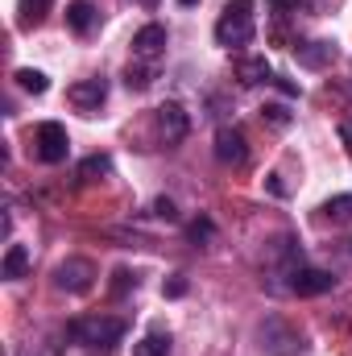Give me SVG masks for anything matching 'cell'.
Returning <instances> with one entry per match:
<instances>
[{
    "label": "cell",
    "instance_id": "1",
    "mask_svg": "<svg viewBox=\"0 0 352 356\" xmlns=\"http://www.w3.org/2000/svg\"><path fill=\"white\" fill-rule=\"evenodd\" d=\"M257 0H228L220 21H216V42L228 46V50H241L257 38V17H253Z\"/></svg>",
    "mask_w": 352,
    "mask_h": 356
},
{
    "label": "cell",
    "instance_id": "2",
    "mask_svg": "<svg viewBox=\"0 0 352 356\" xmlns=\"http://www.w3.org/2000/svg\"><path fill=\"white\" fill-rule=\"evenodd\" d=\"M125 319H112V315H91V319H75L67 327V336H75L79 344H88L91 353H112L120 340H125Z\"/></svg>",
    "mask_w": 352,
    "mask_h": 356
},
{
    "label": "cell",
    "instance_id": "3",
    "mask_svg": "<svg viewBox=\"0 0 352 356\" xmlns=\"http://www.w3.org/2000/svg\"><path fill=\"white\" fill-rule=\"evenodd\" d=\"M33 141H38V158H42L46 166H58V162H67V154H71L67 124H58V120H42L38 133H33Z\"/></svg>",
    "mask_w": 352,
    "mask_h": 356
},
{
    "label": "cell",
    "instance_id": "4",
    "mask_svg": "<svg viewBox=\"0 0 352 356\" xmlns=\"http://www.w3.org/2000/svg\"><path fill=\"white\" fill-rule=\"evenodd\" d=\"M262 353L265 356H294V353H303L307 344H303V336L290 327V323H282V319H265L262 323Z\"/></svg>",
    "mask_w": 352,
    "mask_h": 356
},
{
    "label": "cell",
    "instance_id": "5",
    "mask_svg": "<svg viewBox=\"0 0 352 356\" xmlns=\"http://www.w3.org/2000/svg\"><path fill=\"white\" fill-rule=\"evenodd\" d=\"M54 286L67 290V294H88L91 286H95V266H91L88 257H67L54 269Z\"/></svg>",
    "mask_w": 352,
    "mask_h": 356
},
{
    "label": "cell",
    "instance_id": "6",
    "mask_svg": "<svg viewBox=\"0 0 352 356\" xmlns=\"http://www.w3.org/2000/svg\"><path fill=\"white\" fill-rule=\"evenodd\" d=\"M290 282H286V290L290 294H298V298H315V294H328L332 286H336V277L328 273V269H311V266H298L286 273Z\"/></svg>",
    "mask_w": 352,
    "mask_h": 356
},
{
    "label": "cell",
    "instance_id": "7",
    "mask_svg": "<svg viewBox=\"0 0 352 356\" xmlns=\"http://www.w3.org/2000/svg\"><path fill=\"white\" fill-rule=\"evenodd\" d=\"M186 133H191V116H186V108H182L178 99H166V104L158 108V137H162V145H178Z\"/></svg>",
    "mask_w": 352,
    "mask_h": 356
},
{
    "label": "cell",
    "instance_id": "8",
    "mask_svg": "<svg viewBox=\"0 0 352 356\" xmlns=\"http://www.w3.org/2000/svg\"><path fill=\"white\" fill-rule=\"evenodd\" d=\"M216 158H220L224 166H245V162H249V141H245V133L232 129V124H224V129L216 133Z\"/></svg>",
    "mask_w": 352,
    "mask_h": 356
},
{
    "label": "cell",
    "instance_id": "9",
    "mask_svg": "<svg viewBox=\"0 0 352 356\" xmlns=\"http://www.w3.org/2000/svg\"><path fill=\"white\" fill-rule=\"evenodd\" d=\"M133 54L141 58V63H158L162 54H166V25H141L137 33H133Z\"/></svg>",
    "mask_w": 352,
    "mask_h": 356
},
{
    "label": "cell",
    "instance_id": "10",
    "mask_svg": "<svg viewBox=\"0 0 352 356\" xmlns=\"http://www.w3.org/2000/svg\"><path fill=\"white\" fill-rule=\"evenodd\" d=\"M294 58H298V67H307V71H323V67L336 63V42H328V38L298 42V46H294Z\"/></svg>",
    "mask_w": 352,
    "mask_h": 356
},
{
    "label": "cell",
    "instance_id": "11",
    "mask_svg": "<svg viewBox=\"0 0 352 356\" xmlns=\"http://www.w3.org/2000/svg\"><path fill=\"white\" fill-rule=\"evenodd\" d=\"M67 99L79 108V112H95L104 99H108V79H83V83H71Z\"/></svg>",
    "mask_w": 352,
    "mask_h": 356
},
{
    "label": "cell",
    "instance_id": "12",
    "mask_svg": "<svg viewBox=\"0 0 352 356\" xmlns=\"http://www.w3.org/2000/svg\"><path fill=\"white\" fill-rule=\"evenodd\" d=\"M237 79L245 88H262V83H273V67L265 54H249V58H237Z\"/></svg>",
    "mask_w": 352,
    "mask_h": 356
},
{
    "label": "cell",
    "instance_id": "13",
    "mask_svg": "<svg viewBox=\"0 0 352 356\" xmlns=\"http://www.w3.org/2000/svg\"><path fill=\"white\" fill-rule=\"evenodd\" d=\"M133 356H170V332L162 323H154L137 344H133Z\"/></svg>",
    "mask_w": 352,
    "mask_h": 356
},
{
    "label": "cell",
    "instance_id": "14",
    "mask_svg": "<svg viewBox=\"0 0 352 356\" xmlns=\"http://www.w3.org/2000/svg\"><path fill=\"white\" fill-rule=\"evenodd\" d=\"M95 21H99V13L91 8V0H71V4H67V25H71V33H91Z\"/></svg>",
    "mask_w": 352,
    "mask_h": 356
},
{
    "label": "cell",
    "instance_id": "15",
    "mask_svg": "<svg viewBox=\"0 0 352 356\" xmlns=\"http://www.w3.org/2000/svg\"><path fill=\"white\" fill-rule=\"evenodd\" d=\"M25 269H29V249L25 245H8L4 249V261H0V277L4 282H17V277H25Z\"/></svg>",
    "mask_w": 352,
    "mask_h": 356
},
{
    "label": "cell",
    "instance_id": "16",
    "mask_svg": "<svg viewBox=\"0 0 352 356\" xmlns=\"http://www.w3.org/2000/svg\"><path fill=\"white\" fill-rule=\"evenodd\" d=\"M79 182H104V178H112V158L108 154H91L79 162V170H75Z\"/></svg>",
    "mask_w": 352,
    "mask_h": 356
},
{
    "label": "cell",
    "instance_id": "17",
    "mask_svg": "<svg viewBox=\"0 0 352 356\" xmlns=\"http://www.w3.org/2000/svg\"><path fill=\"white\" fill-rule=\"evenodd\" d=\"M154 79H158V71H154V63H129L125 67V88L129 91H150L154 88Z\"/></svg>",
    "mask_w": 352,
    "mask_h": 356
},
{
    "label": "cell",
    "instance_id": "18",
    "mask_svg": "<svg viewBox=\"0 0 352 356\" xmlns=\"http://www.w3.org/2000/svg\"><path fill=\"white\" fill-rule=\"evenodd\" d=\"M319 211H323V220H332V224H352V195H332Z\"/></svg>",
    "mask_w": 352,
    "mask_h": 356
},
{
    "label": "cell",
    "instance_id": "19",
    "mask_svg": "<svg viewBox=\"0 0 352 356\" xmlns=\"http://www.w3.org/2000/svg\"><path fill=\"white\" fill-rule=\"evenodd\" d=\"M13 79H17V88H25L29 95H46V91H50V79H46L42 71H33V67H21Z\"/></svg>",
    "mask_w": 352,
    "mask_h": 356
},
{
    "label": "cell",
    "instance_id": "20",
    "mask_svg": "<svg viewBox=\"0 0 352 356\" xmlns=\"http://www.w3.org/2000/svg\"><path fill=\"white\" fill-rule=\"evenodd\" d=\"M46 8H50V0H21V29H29V25H42Z\"/></svg>",
    "mask_w": 352,
    "mask_h": 356
},
{
    "label": "cell",
    "instance_id": "21",
    "mask_svg": "<svg viewBox=\"0 0 352 356\" xmlns=\"http://www.w3.org/2000/svg\"><path fill=\"white\" fill-rule=\"evenodd\" d=\"M262 120H265V124H273V129H290V120H294V116H290V108H286V104H265Z\"/></svg>",
    "mask_w": 352,
    "mask_h": 356
},
{
    "label": "cell",
    "instance_id": "22",
    "mask_svg": "<svg viewBox=\"0 0 352 356\" xmlns=\"http://www.w3.org/2000/svg\"><path fill=\"white\" fill-rule=\"evenodd\" d=\"M186 236H191V245H207V241L216 236V224H211L207 216H199V220H195V224L186 228Z\"/></svg>",
    "mask_w": 352,
    "mask_h": 356
},
{
    "label": "cell",
    "instance_id": "23",
    "mask_svg": "<svg viewBox=\"0 0 352 356\" xmlns=\"http://www.w3.org/2000/svg\"><path fill=\"white\" fill-rule=\"evenodd\" d=\"M186 290H191V282H186V273H170V277L162 282V294H166V298H182Z\"/></svg>",
    "mask_w": 352,
    "mask_h": 356
},
{
    "label": "cell",
    "instance_id": "24",
    "mask_svg": "<svg viewBox=\"0 0 352 356\" xmlns=\"http://www.w3.org/2000/svg\"><path fill=\"white\" fill-rule=\"evenodd\" d=\"M154 216H158V220H166V224H178L175 199H166V195H162V199H154Z\"/></svg>",
    "mask_w": 352,
    "mask_h": 356
},
{
    "label": "cell",
    "instance_id": "25",
    "mask_svg": "<svg viewBox=\"0 0 352 356\" xmlns=\"http://www.w3.org/2000/svg\"><path fill=\"white\" fill-rule=\"evenodd\" d=\"M112 277H116V282H112V294H116V298H120V294H125V290H129V286H137V277H133V273H129V269H116V273H112Z\"/></svg>",
    "mask_w": 352,
    "mask_h": 356
},
{
    "label": "cell",
    "instance_id": "26",
    "mask_svg": "<svg viewBox=\"0 0 352 356\" xmlns=\"http://www.w3.org/2000/svg\"><path fill=\"white\" fill-rule=\"evenodd\" d=\"M265 191H269L273 199H286V195H290V186L282 182V175H265Z\"/></svg>",
    "mask_w": 352,
    "mask_h": 356
},
{
    "label": "cell",
    "instance_id": "27",
    "mask_svg": "<svg viewBox=\"0 0 352 356\" xmlns=\"http://www.w3.org/2000/svg\"><path fill=\"white\" fill-rule=\"evenodd\" d=\"M273 88L282 91V95H290V99H298V95H303L298 83H290V79H282V75H273Z\"/></svg>",
    "mask_w": 352,
    "mask_h": 356
},
{
    "label": "cell",
    "instance_id": "28",
    "mask_svg": "<svg viewBox=\"0 0 352 356\" xmlns=\"http://www.w3.org/2000/svg\"><path fill=\"white\" fill-rule=\"evenodd\" d=\"M340 137H344V145H352V120H344V124H340Z\"/></svg>",
    "mask_w": 352,
    "mask_h": 356
},
{
    "label": "cell",
    "instance_id": "29",
    "mask_svg": "<svg viewBox=\"0 0 352 356\" xmlns=\"http://www.w3.org/2000/svg\"><path fill=\"white\" fill-rule=\"evenodd\" d=\"M137 4H141V8H158V0H137Z\"/></svg>",
    "mask_w": 352,
    "mask_h": 356
},
{
    "label": "cell",
    "instance_id": "30",
    "mask_svg": "<svg viewBox=\"0 0 352 356\" xmlns=\"http://www.w3.org/2000/svg\"><path fill=\"white\" fill-rule=\"evenodd\" d=\"M178 4H186V8H191V4H199V0H178Z\"/></svg>",
    "mask_w": 352,
    "mask_h": 356
}]
</instances>
